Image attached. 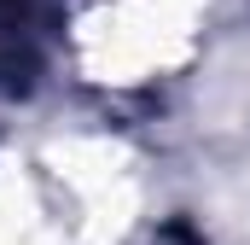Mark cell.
<instances>
[{"instance_id": "obj_1", "label": "cell", "mask_w": 250, "mask_h": 245, "mask_svg": "<svg viewBox=\"0 0 250 245\" xmlns=\"http://www.w3.org/2000/svg\"><path fill=\"white\" fill-rule=\"evenodd\" d=\"M59 0H0V88H29L47 59Z\"/></svg>"}]
</instances>
